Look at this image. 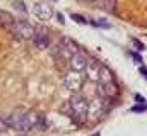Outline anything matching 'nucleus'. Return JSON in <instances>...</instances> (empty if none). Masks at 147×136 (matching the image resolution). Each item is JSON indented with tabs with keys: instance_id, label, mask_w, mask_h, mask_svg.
<instances>
[{
	"instance_id": "1",
	"label": "nucleus",
	"mask_w": 147,
	"mask_h": 136,
	"mask_svg": "<svg viewBox=\"0 0 147 136\" xmlns=\"http://www.w3.org/2000/svg\"><path fill=\"white\" fill-rule=\"evenodd\" d=\"M5 121H7L9 128L22 131V133H28V131L41 128V117L34 112H28V111H22V109L10 114V116H7Z\"/></svg>"
},
{
	"instance_id": "2",
	"label": "nucleus",
	"mask_w": 147,
	"mask_h": 136,
	"mask_svg": "<svg viewBox=\"0 0 147 136\" xmlns=\"http://www.w3.org/2000/svg\"><path fill=\"white\" fill-rule=\"evenodd\" d=\"M67 109H69V114L72 116L74 119L77 121H84L87 117V111H89V102L86 101L84 97L80 95H74L70 102L67 104Z\"/></svg>"
},
{
	"instance_id": "3",
	"label": "nucleus",
	"mask_w": 147,
	"mask_h": 136,
	"mask_svg": "<svg viewBox=\"0 0 147 136\" xmlns=\"http://www.w3.org/2000/svg\"><path fill=\"white\" fill-rule=\"evenodd\" d=\"M34 31H36V26H33L29 21H24V19L16 21L14 29H12V33L17 39H33Z\"/></svg>"
},
{
	"instance_id": "4",
	"label": "nucleus",
	"mask_w": 147,
	"mask_h": 136,
	"mask_svg": "<svg viewBox=\"0 0 147 136\" xmlns=\"http://www.w3.org/2000/svg\"><path fill=\"white\" fill-rule=\"evenodd\" d=\"M108 111V102L106 99L99 97V99H92V102L89 104V111H87V117L89 119H99L101 116H105Z\"/></svg>"
},
{
	"instance_id": "5",
	"label": "nucleus",
	"mask_w": 147,
	"mask_h": 136,
	"mask_svg": "<svg viewBox=\"0 0 147 136\" xmlns=\"http://www.w3.org/2000/svg\"><path fill=\"white\" fill-rule=\"evenodd\" d=\"M63 85H65L70 92H77V90H80V89H82V71L69 70V71L65 73Z\"/></svg>"
},
{
	"instance_id": "6",
	"label": "nucleus",
	"mask_w": 147,
	"mask_h": 136,
	"mask_svg": "<svg viewBox=\"0 0 147 136\" xmlns=\"http://www.w3.org/2000/svg\"><path fill=\"white\" fill-rule=\"evenodd\" d=\"M31 41L34 43V46H36L38 49H46L51 44V37H50V34H48V31L45 27H36L34 36H33Z\"/></svg>"
},
{
	"instance_id": "7",
	"label": "nucleus",
	"mask_w": 147,
	"mask_h": 136,
	"mask_svg": "<svg viewBox=\"0 0 147 136\" xmlns=\"http://www.w3.org/2000/svg\"><path fill=\"white\" fill-rule=\"evenodd\" d=\"M87 63H89L87 55L79 49L77 53L72 55V58H70V61H69V67H70V70H75V71H84L86 67H87Z\"/></svg>"
},
{
	"instance_id": "8",
	"label": "nucleus",
	"mask_w": 147,
	"mask_h": 136,
	"mask_svg": "<svg viewBox=\"0 0 147 136\" xmlns=\"http://www.w3.org/2000/svg\"><path fill=\"white\" fill-rule=\"evenodd\" d=\"M84 73H86V78L89 82H92V83L98 85L99 83V75H101V65L98 61H89L86 70H84Z\"/></svg>"
},
{
	"instance_id": "9",
	"label": "nucleus",
	"mask_w": 147,
	"mask_h": 136,
	"mask_svg": "<svg viewBox=\"0 0 147 136\" xmlns=\"http://www.w3.org/2000/svg\"><path fill=\"white\" fill-rule=\"evenodd\" d=\"M98 90H99V95L103 99H113L118 95V87L115 82H108V83H98Z\"/></svg>"
},
{
	"instance_id": "10",
	"label": "nucleus",
	"mask_w": 147,
	"mask_h": 136,
	"mask_svg": "<svg viewBox=\"0 0 147 136\" xmlns=\"http://www.w3.org/2000/svg\"><path fill=\"white\" fill-rule=\"evenodd\" d=\"M33 12H34V15H36L39 21H50L53 17V10L46 3H36L34 9H33Z\"/></svg>"
},
{
	"instance_id": "11",
	"label": "nucleus",
	"mask_w": 147,
	"mask_h": 136,
	"mask_svg": "<svg viewBox=\"0 0 147 136\" xmlns=\"http://www.w3.org/2000/svg\"><path fill=\"white\" fill-rule=\"evenodd\" d=\"M58 43H62V44H63L67 49H70L72 53H77V51H79V46L74 43V39H70V37H62Z\"/></svg>"
},
{
	"instance_id": "12",
	"label": "nucleus",
	"mask_w": 147,
	"mask_h": 136,
	"mask_svg": "<svg viewBox=\"0 0 147 136\" xmlns=\"http://www.w3.org/2000/svg\"><path fill=\"white\" fill-rule=\"evenodd\" d=\"M113 82V75L106 67H101V75H99V83H108Z\"/></svg>"
},
{
	"instance_id": "13",
	"label": "nucleus",
	"mask_w": 147,
	"mask_h": 136,
	"mask_svg": "<svg viewBox=\"0 0 147 136\" xmlns=\"http://www.w3.org/2000/svg\"><path fill=\"white\" fill-rule=\"evenodd\" d=\"M14 9H17L21 14H26V7H24L22 2H14Z\"/></svg>"
},
{
	"instance_id": "14",
	"label": "nucleus",
	"mask_w": 147,
	"mask_h": 136,
	"mask_svg": "<svg viewBox=\"0 0 147 136\" xmlns=\"http://www.w3.org/2000/svg\"><path fill=\"white\" fill-rule=\"evenodd\" d=\"M70 17H72L74 21H75V22H79V24H86V22H87V21H86L84 17H80V15H77V14H72Z\"/></svg>"
},
{
	"instance_id": "15",
	"label": "nucleus",
	"mask_w": 147,
	"mask_h": 136,
	"mask_svg": "<svg viewBox=\"0 0 147 136\" xmlns=\"http://www.w3.org/2000/svg\"><path fill=\"white\" fill-rule=\"evenodd\" d=\"M132 111H134V112H144V111H147V105L146 104H142V105H135Z\"/></svg>"
},
{
	"instance_id": "16",
	"label": "nucleus",
	"mask_w": 147,
	"mask_h": 136,
	"mask_svg": "<svg viewBox=\"0 0 147 136\" xmlns=\"http://www.w3.org/2000/svg\"><path fill=\"white\" fill-rule=\"evenodd\" d=\"M135 46H137L139 49H144V44H142V43H139V41H135Z\"/></svg>"
},
{
	"instance_id": "17",
	"label": "nucleus",
	"mask_w": 147,
	"mask_h": 136,
	"mask_svg": "<svg viewBox=\"0 0 147 136\" xmlns=\"http://www.w3.org/2000/svg\"><path fill=\"white\" fill-rule=\"evenodd\" d=\"M89 136H99V133H92V135H89Z\"/></svg>"
},
{
	"instance_id": "18",
	"label": "nucleus",
	"mask_w": 147,
	"mask_h": 136,
	"mask_svg": "<svg viewBox=\"0 0 147 136\" xmlns=\"http://www.w3.org/2000/svg\"><path fill=\"white\" fill-rule=\"evenodd\" d=\"M82 2H94V0H82Z\"/></svg>"
}]
</instances>
